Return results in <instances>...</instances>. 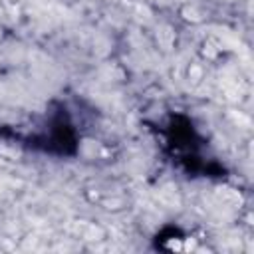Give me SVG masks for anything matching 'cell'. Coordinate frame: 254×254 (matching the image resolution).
<instances>
[{
    "label": "cell",
    "instance_id": "cell-2",
    "mask_svg": "<svg viewBox=\"0 0 254 254\" xmlns=\"http://www.w3.org/2000/svg\"><path fill=\"white\" fill-rule=\"evenodd\" d=\"M159 145V153L185 179L226 181L228 167L214 155L206 135L185 111H167L159 121H145Z\"/></svg>",
    "mask_w": 254,
    "mask_h": 254
},
{
    "label": "cell",
    "instance_id": "cell-1",
    "mask_svg": "<svg viewBox=\"0 0 254 254\" xmlns=\"http://www.w3.org/2000/svg\"><path fill=\"white\" fill-rule=\"evenodd\" d=\"M69 99L54 97L44 111L24 123L0 125V139L20 147L26 153L50 159H75L83 139V117Z\"/></svg>",
    "mask_w": 254,
    "mask_h": 254
}]
</instances>
